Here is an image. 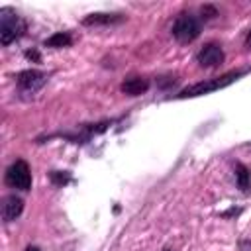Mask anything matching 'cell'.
I'll list each match as a JSON object with an SVG mask.
<instances>
[{"label": "cell", "mask_w": 251, "mask_h": 251, "mask_svg": "<svg viewBox=\"0 0 251 251\" xmlns=\"http://www.w3.org/2000/svg\"><path fill=\"white\" fill-rule=\"evenodd\" d=\"M25 31V22L10 8L0 10V43L10 45Z\"/></svg>", "instance_id": "cell-1"}, {"label": "cell", "mask_w": 251, "mask_h": 251, "mask_svg": "<svg viewBox=\"0 0 251 251\" xmlns=\"http://www.w3.org/2000/svg\"><path fill=\"white\" fill-rule=\"evenodd\" d=\"M241 73H227L220 78H212V80H202V82H196V84H190L186 86L184 90H180V98H192V96H202V94H208V92H214V90H220L224 86H227L229 82H233Z\"/></svg>", "instance_id": "cell-2"}, {"label": "cell", "mask_w": 251, "mask_h": 251, "mask_svg": "<svg viewBox=\"0 0 251 251\" xmlns=\"http://www.w3.org/2000/svg\"><path fill=\"white\" fill-rule=\"evenodd\" d=\"M173 35L182 41V43H188L192 39H196L200 35V24L194 16L190 14H182L176 18V22L173 24Z\"/></svg>", "instance_id": "cell-3"}, {"label": "cell", "mask_w": 251, "mask_h": 251, "mask_svg": "<svg viewBox=\"0 0 251 251\" xmlns=\"http://www.w3.org/2000/svg\"><path fill=\"white\" fill-rule=\"evenodd\" d=\"M6 182L12 188H20V190H29L31 188V173L25 161H16L8 167L6 171Z\"/></svg>", "instance_id": "cell-4"}, {"label": "cell", "mask_w": 251, "mask_h": 251, "mask_svg": "<svg viewBox=\"0 0 251 251\" xmlns=\"http://www.w3.org/2000/svg\"><path fill=\"white\" fill-rule=\"evenodd\" d=\"M196 61L200 67H216L224 61V49L218 43H208L198 51Z\"/></svg>", "instance_id": "cell-5"}, {"label": "cell", "mask_w": 251, "mask_h": 251, "mask_svg": "<svg viewBox=\"0 0 251 251\" xmlns=\"http://www.w3.org/2000/svg\"><path fill=\"white\" fill-rule=\"evenodd\" d=\"M47 80V75L41 73V71H35V69H29V71H22L18 75V84L22 90L25 92H33L37 90L39 86H43Z\"/></svg>", "instance_id": "cell-6"}, {"label": "cell", "mask_w": 251, "mask_h": 251, "mask_svg": "<svg viewBox=\"0 0 251 251\" xmlns=\"http://www.w3.org/2000/svg\"><path fill=\"white\" fill-rule=\"evenodd\" d=\"M24 210V200L18 198L16 194H10L4 198V204H2V218L4 222H14Z\"/></svg>", "instance_id": "cell-7"}, {"label": "cell", "mask_w": 251, "mask_h": 251, "mask_svg": "<svg viewBox=\"0 0 251 251\" xmlns=\"http://www.w3.org/2000/svg\"><path fill=\"white\" fill-rule=\"evenodd\" d=\"M147 88H149V80L143 78V76L127 78V80L122 84V92L127 94V96H139V94H145Z\"/></svg>", "instance_id": "cell-8"}, {"label": "cell", "mask_w": 251, "mask_h": 251, "mask_svg": "<svg viewBox=\"0 0 251 251\" xmlns=\"http://www.w3.org/2000/svg\"><path fill=\"white\" fill-rule=\"evenodd\" d=\"M122 22L120 14H90L82 20L84 25H110V24H118Z\"/></svg>", "instance_id": "cell-9"}, {"label": "cell", "mask_w": 251, "mask_h": 251, "mask_svg": "<svg viewBox=\"0 0 251 251\" xmlns=\"http://www.w3.org/2000/svg\"><path fill=\"white\" fill-rule=\"evenodd\" d=\"M235 178H237V184H239L241 190L247 192L251 188V173H249V169L245 165H241V163L235 165Z\"/></svg>", "instance_id": "cell-10"}, {"label": "cell", "mask_w": 251, "mask_h": 251, "mask_svg": "<svg viewBox=\"0 0 251 251\" xmlns=\"http://www.w3.org/2000/svg\"><path fill=\"white\" fill-rule=\"evenodd\" d=\"M71 35L67 31H59V33H53L49 39H45V47H69L71 45Z\"/></svg>", "instance_id": "cell-11"}, {"label": "cell", "mask_w": 251, "mask_h": 251, "mask_svg": "<svg viewBox=\"0 0 251 251\" xmlns=\"http://www.w3.org/2000/svg\"><path fill=\"white\" fill-rule=\"evenodd\" d=\"M51 182L57 184V186H63L69 182V173H59V171H53L51 173Z\"/></svg>", "instance_id": "cell-12"}, {"label": "cell", "mask_w": 251, "mask_h": 251, "mask_svg": "<svg viewBox=\"0 0 251 251\" xmlns=\"http://www.w3.org/2000/svg\"><path fill=\"white\" fill-rule=\"evenodd\" d=\"M25 251H41V249H39L37 245H27V247H25Z\"/></svg>", "instance_id": "cell-13"}, {"label": "cell", "mask_w": 251, "mask_h": 251, "mask_svg": "<svg viewBox=\"0 0 251 251\" xmlns=\"http://www.w3.org/2000/svg\"><path fill=\"white\" fill-rule=\"evenodd\" d=\"M245 45L251 47V29H249V33H247V37H245Z\"/></svg>", "instance_id": "cell-14"}, {"label": "cell", "mask_w": 251, "mask_h": 251, "mask_svg": "<svg viewBox=\"0 0 251 251\" xmlns=\"http://www.w3.org/2000/svg\"><path fill=\"white\" fill-rule=\"evenodd\" d=\"M167 251H169V249H167Z\"/></svg>", "instance_id": "cell-15"}]
</instances>
